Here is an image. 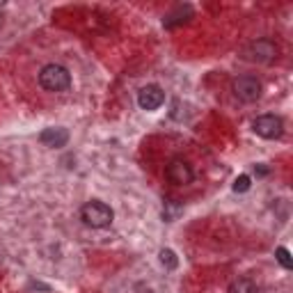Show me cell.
I'll return each mask as SVG.
<instances>
[{"instance_id": "6da1fadb", "label": "cell", "mask_w": 293, "mask_h": 293, "mask_svg": "<svg viewBox=\"0 0 293 293\" xmlns=\"http://www.w3.org/2000/svg\"><path fill=\"white\" fill-rule=\"evenodd\" d=\"M80 218L82 222L92 229H106V227L113 225L115 220V211L110 209L106 202H87V204L80 209Z\"/></svg>"}, {"instance_id": "7a4b0ae2", "label": "cell", "mask_w": 293, "mask_h": 293, "mask_svg": "<svg viewBox=\"0 0 293 293\" xmlns=\"http://www.w3.org/2000/svg\"><path fill=\"white\" fill-rule=\"evenodd\" d=\"M39 85L46 92H64V89L71 87V76L60 64H46L39 71Z\"/></svg>"}, {"instance_id": "3957f363", "label": "cell", "mask_w": 293, "mask_h": 293, "mask_svg": "<svg viewBox=\"0 0 293 293\" xmlns=\"http://www.w3.org/2000/svg\"><path fill=\"white\" fill-rule=\"evenodd\" d=\"M243 57L250 62H259V64H266V62H273L277 57V46H275L270 39H257L252 44H247Z\"/></svg>"}, {"instance_id": "277c9868", "label": "cell", "mask_w": 293, "mask_h": 293, "mask_svg": "<svg viewBox=\"0 0 293 293\" xmlns=\"http://www.w3.org/2000/svg\"><path fill=\"white\" fill-rule=\"evenodd\" d=\"M252 131L263 140H275V138H282L284 122L277 115H261V117H257L252 122Z\"/></svg>"}, {"instance_id": "5b68a950", "label": "cell", "mask_w": 293, "mask_h": 293, "mask_svg": "<svg viewBox=\"0 0 293 293\" xmlns=\"http://www.w3.org/2000/svg\"><path fill=\"white\" fill-rule=\"evenodd\" d=\"M234 94H236L241 101L252 103L261 96V82L254 76H241L234 80Z\"/></svg>"}, {"instance_id": "8992f818", "label": "cell", "mask_w": 293, "mask_h": 293, "mask_svg": "<svg viewBox=\"0 0 293 293\" xmlns=\"http://www.w3.org/2000/svg\"><path fill=\"white\" fill-rule=\"evenodd\" d=\"M165 101V92L158 85H147L138 92V103L142 110H158Z\"/></svg>"}, {"instance_id": "52a82bcc", "label": "cell", "mask_w": 293, "mask_h": 293, "mask_svg": "<svg viewBox=\"0 0 293 293\" xmlns=\"http://www.w3.org/2000/svg\"><path fill=\"white\" fill-rule=\"evenodd\" d=\"M167 179L176 185H188L192 181V170L190 165L181 158H174L170 165H167Z\"/></svg>"}, {"instance_id": "ba28073f", "label": "cell", "mask_w": 293, "mask_h": 293, "mask_svg": "<svg viewBox=\"0 0 293 293\" xmlns=\"http://www.w3.org/2000/svg\"><path fill=\"white\" fill-rule=\"evenodd\" d=\"M39 140H41V144H46V147H64L67 144V140H69V133H67V129H46L44 133L39 135Z\"/></svg>"}, {"instance_id": "9c48e42d", "label": "cell", "mask_w": 293, "mask_h": 293, "mask_svg": "<svg viewBox=\"0 0 293 293\" xmlns=\"http://www.w3.org/2000/svg\"><path fill=\"white\" fill-rule=\"evenodd\" d=\"M229 293H259V286L252 282V279H236V282H232V286H229Z\"/></svg>"}, {"instance_id": "30bf717a", "label": "cell", "mask_w": 293, "mask_h": 293, "mask_svg": "<svg viewBox=\"0 0 293 293\" xmlns=\"http://www.w3.org/2000/svg\"><path fill=\"white\" fill-rule=\"evenodd\" d=\"M160 263L165 268H176L179 266V259H176V254L172 250H160Z\"/></svg>"}, {"instance_id": "8fae6325", "label": "cell", "mask_w": 293, "mask_h": 293, "mask_svg": "<svg viewBox=\"0 0 293 293\" xmlns=\"http://www.w3.org/2000/svg\"><path fill=\"white\" fill-rule=\"evenodd\" d=\"M275 259H277L279 263H282L284 268H291L293 266V259H291V252H288L286 247H277L275 250Z\"/></svg>"}, {"instance_id": "7c38bea8", "label": "cell", "mask_w": 293, "mask_h": 293, "mask_svg": "<svg viewBox=\"0 0 293 293\" xmlns=\"http://www.w3.org/2000/svg\"><path fill=\"white\" fill-rule=\"evenodd\" d=\"M232 188H234V192H247V190H250V176L241 174L236 181H234Z\"/></svg>"}, {"instance_id": "4fadbf2b", "label": "cell", "mask_w": 293, "mask_h": 293, "mask_svg": "<svg viewBox=\"0 0 293 293\" xmlns=\"http://www.w3.org/2000/svg\"><path fill=\"white\" fill-rule=\"evenodd\" d=\"M0 21H3V16H0Z\"/></svg>"}]
</instances>
